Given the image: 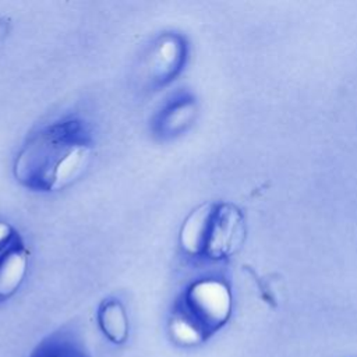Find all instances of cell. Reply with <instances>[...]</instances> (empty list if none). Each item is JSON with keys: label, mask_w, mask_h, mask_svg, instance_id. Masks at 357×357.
I'll return each instance as SVG.
<instances>
[{"label": "cell", "mask_w": 357, "mask_h": 357, "mask_svg": "<svg viewBox=\"0 0 357 357\" xmlns=\"http://www.w3.org/2000/svg\"><path fill=\"white\" fill-rule=\"evenodd\" d=\"M93 137L78 117L52 121L25 141L15 156V180L36 192H54L77 181L93 155Z\"/></svg>", "instance_id": "6da1fadb"}, {"label": "cell", "mask_w": 357, "mask_h": 357, "mask_svg": "<svg viewBox=\"0 0 357 357\" xmlns=\"http://www.w3.org/2000/svg\"><path fill=\"white\" fill-rule=\"evenodd\" d=\"M230 291L216 279L188 284L177 297L170 318V335L183 346L197 344L218 331L230 315Z\"/></svg>", "instance_id": "7a4b0ae2"}, {"label": "cell", "mask_w": 357, "mask_h": 357, "mask_svg": "<svg viewBox=\"0 0 357 357\" xmlns=\"http://www.w3.org/2000/svg\"><path fill=\"white\" fill-rule=\"evenodd\" d=\"M244 222L230 204H202L184 219L178 243L190 257L219 261L230 257L243 243Z\"/></svg>", "instance_id": "3957f363"}, {"label": "cell", "mask_w": 357, "mask_h": 357, "mask_svg": "<svg viewBox=\"0 0 357 357\" xmlns=\"http://www.w3.org/2000/svg\"><path fill=\"white\" fill-rule=\"evenodd\" d=\"M187 54V42L181 33L163 32L149 47L144 61L151 88L159 89L174 81L185 66Z\"/></svg>", "instance_id": "277c9868"}, {"label": "cell", "mask_w": 357, "mask_h": 357, "mask_svg": "<svg viewBox=\"0 0 357 357\" xmlns=\"http://www.w3.org/2000/svg\"><path fill=\"white\" fill-rule=\"evenodd\" d=\"M29 262V250L20 231L0 222V303L13 297L21 287Z\"/></svg>", "instance_id": "5b68a950"}, {"label": "cell", "mask_w": 357, "mask_h": 357, "mask_svg": "<svg viewBox=\"0 0 357 357\" xmlns=\"http://www.w3.org/2000/svg\"><path fill=\"white\" fill-rule=\"evenodd\" d=\"M197 114L195 99L190 93L174 95L152 119V132L160 139H170L185 131Z\"/></svg>", "instance_id": "8992f818"}, {"label": "cell", "mask_w": 357, "mask_h": 357, "mask_svg": "<svg viewBox=\"0 0 357 357\" xmlns=\"http://www.w3.org/2000/svg\"><path fill=\"white\" fill-rule=\"evenodd\" d=\"M99 329L113 344H123L128 339V317L117 298H105L96 312Z\"/></svg>", "instance_id": "52a82bcc"}, {"label": "cell", "mask_w": 357, "mask_h": 357, "mask_svg": "<svg viewBox=\"0 0 357 357\" xmlns=\"http://www.w3.org/2000/svg\"><path fill=\"white\" fill-rule=\"evenodd\" d=\"M29 357H91V354L74 335L59 331L43 339Z\"/></svg>", "instance_id": "ba28073f"}, {"label": "cell", "mask_w": 357, "mask_h": 357, "mask_svg": "<svg viewBox=\"0 0 357 357\" xmlns=\"http://www.w3.org/2000/svg\"><path fill=\"white\" fill-rule=\"evenodd\" d=\"M10 33V21L6 18H0V42H3Z\"/></svg>", "instance_id": "9c48e42d"}]
</instances>
